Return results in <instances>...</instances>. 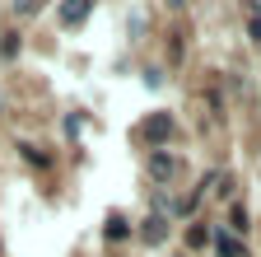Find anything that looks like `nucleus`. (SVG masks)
Returning a JSON list of instances; mask_svg holds the SVG:
<instances>
[{"instance_id": "obj_8", "label": "nucleus", "mask_w": 261, "mask_h": 257, "mask_svg": "<svg viewBox=\"0 0 261 257\" xmlns=\"http://www.w3.org/2000/svg\"><path fill=\"white\" fill-rule=\"evenodd\" d=\"M149 164H154V173H159V178H168V169H173V159H168V154H154Z\"/></svg>"}, {"instance_id": "obj_6", "label": "nucleus", "mask_w": 261, "mask_h": 257, "mask_svg": "<svg viewBox=\"0 0 261 257\" xmlns=\"http://www.w3.org/2000/svg\"><path fill=\"white\" fill-rule=\"evenodd\" d=\"M0 56H5V61L19 56V33H5V42H0Z\"/></svg>"}, {"instance_id": "obj_2", "label": "nucleus", "mask_w": 261, "mask_h": 257, "mask_svg": "<svg viewBox=\"0 0 261 257\" xmlns=\"http://www.w3.org/2000/svg\"><path fill=\"white\" fill-rule=\"evenodd\" d=\"M126 234H130V220L112 211V215H108V224H103V239H108V243H121Z\"/></svg>"}, {"instance_id": "obj_4", "label": "nucleus", "mask_w": 261, "mask_h": 257, "mask_svg": "<svg viewBox=\"0 0 261 257\" xmlns=\"http://www.w3.org/2000/svg\"><path fill=\"white\" fill-rule=\"evenodd\" d=\"M215 252H219V257H247V252H243V243H238L233 234H224V229L215 234Z\"/></svg>"}, {"instance_id": "obj_9", "label": "nucleus", "mask_w": 261, "mask_h": 257, "mask_svg": "<svg viewBox=\"0 0 261 257\" xmlns=\"http://www.w3.org/2000/svg\"><path fill=\"white\" fill-rule=\"evenodd\" d=\"M252 38L261 42V19H256V14H252Z\"/></svg>"}, {"instance_id": "obj_3", "label": "nucleus", "mask_w": 261, "mask_h": 257, "mask_svg": "<svg viewBox=\"0 0 261 257\" xmlns=\"http://www.w3.org/2000/svg\"><path fill=\"white\" fill-rule=\"evenodd\" d=\"M140 239H145V243H163V239H168V224H163V215H149V220L140 224Z\"/></svg>"}, {"instance_id": "obj_5", "label": "nucleus", "mask_w": 261, "mask_h": 257, "mask_svg": "<svg viewBox=\"0 0 261 257\" xmlns=\"http://www.w3.org/2000/svg\"><path fill=\"white\" fill-rule=\"evenodd\" d=\"M19 150H23V159H28V164H38V169H47V164H51V154H42L38 145H19Z\"/></svg>"}, {"instance_id": "obj_1", "label": "nucleus", "mask_w": 261, "mask_h": 257, "mask_svg": "<svg viewBox=\"0 0 261 257\" xmlns=\"http://www.w3.org/2000/svg\"><path fill=\"white\" fill-rule=\"evenodd\" d=\"M145 136H149L154 145H163V141L173 136V117H168V112H154V117L145 122Z\"/></svg>"}, {"instance_id": "obj_7", "label": "nucleus", "mask_w": 261, "mask_h": 257, "mask_svg": "<svg viewBox=\"0 0 261 257\" xmlns=\"http://www.w3.org/2000/svg\"><path fill=\"white\" fill-rule=\"evenodd\" d=\"M84 14H89V5H65V10H61V19H65V24H80Z\"/></svg>"}]
</instances>
